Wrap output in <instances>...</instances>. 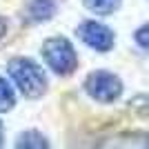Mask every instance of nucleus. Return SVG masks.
<instances>
[{
    "mask_svg": "<svg viewBox=\"0 0 149 149\" xmlns=\"http://www.w3.org/2000/svg\"><path fill=\"white\" fill-rule=\"evenodd\" d=\"M9 76H11L13 85L20 89V93L25 98H40L45 91H47V76H45V69L33 62L31 58H11L9 65Z\"/></svg>",
    "mask_w": 149,
    "mask_h": 149,
    "instance_id": "1",
    "label": "nucleus"
},
{
    "mask_svg": "<svg viewBox=\"0 0 149 149\" xmlns=\"http://www.w3.org/2000/svg\"><path fill=\"white\" fill-rule=\"evenodd\" d=\"M42 56L47 67L58 76H71L78 69V56L74 45L62 36L47 38L42 42Z\"/></svg>",
    "mask_w": 149,
    "mask_h": 149,
    "instance_id": "2",
    "label": "nucleus"
},
{
    "mask_svg": "<svg viewBox=\"0 0 149 149\" xmlns=\"http://www.w3.org/2000/svg\"><path fill=\"white\" fill-rule=\"evenodd\" d=\"M85 91L91 96L96 102H102V105H111L120 98L123 93V80H120L116 74L111 71H105V69H98V71H91L85 80Z\"/></svg>",
    "mask_w": 149,
    "mask_h": 149,
    "instance_id": "3",
    "label": "nucleus"
},
{
    "mask_svg": "<svg viewBox=\"0 0 149 149\" xmlns=\"http://www.w3.org/2000/svg\"><path fill=\"white\" fill-rule=\"evenodd\" d=\"M58 11L56 0H31L27 5V20L29 22H45L51 20Z\"/></svg>",
    "mask_w": 149,
    "mask_h": 149,
    "instance_id": "5",
    "label": "nucleus"
},
{
    "mask_svg": "<svg viewBox=\"0 0 149 149\" xmlns=\"http://www.w3.org/2000/svg\"><path fill=\"white\" fill-rule=\"evenodd\" d=\"M78 36L87 47H91L93 51H100V54H107V51L113 49V31L107 25L98 22V20H85L78 25Z\"/></svg>",
    "mask_w": 149,
    "mask_h": 149,
    "instance_id": "4",
    "label": "nucleus"
},
{
    "mask_svg": "<svg viewBox=\"0 0 149 149\" xmlns=\"http://www.w3.org/2000/svg\"><path fill=\"white\" fill-rule=\"evenodd\" d=\"M7 27H9V25H7V20L2 18V16H0V40L5 38V33H7Z\"/></svg>",
    "mask_w": 149,
    "mask_h": 149,
    "instance_id": "12",
    "label": "nucleus"
},
{
    "mask_svg": "<svg viewBox=\"0 0 149 149\" xmlns=\"http://www.w3.org/2000/svg\"><path fill=\"white\" fill-rule=\"evenodd\" d=\"M13 105H16V93H13L11 85L0 76V113L11 111Z\"/></svg>",
    "mask_w": 149,
    "mask_h": 149,
    "instance_id": "8",
    "label": "nucleus"
},
{
    "mask_svg": "<svg viewBox=\"0 0 149 149\" xmlns=\"http://www.w3.org/2000/svg\"><path fill=\"white\" fill-rule=\"evenodd\" d=\"M134 40H136V45L140 49L149 51V22H145L143 27H138V29L134 31Z\"/></svg>",
    "mask_w": 149,
    "mask_h": 149,
    "instance_id": "11",
    "label": "nucleus"
},
{
    "mask_svg": "<svg viewBox=\"0 0 149 149\" xmlns=\"http://www.w3.org/2000/svg\"><path fill=\"white\" fill-rule=\"evenodd\" d=\"M5 145V127H2V120H0V147Z\"/></svg>",
    "mask_w": 149,
    "mask_h": 149,
    "instance_id": "13",
    "label": "nucleus"
},
{
    "mask_svg": "<svg viewBox=\"0 0 149 149\" xmlns=\"http://www.w3.org/2000/svg\"><path fill=\"white\" fill-rule=\"evenodd\" d=\"M16 147L18 149H47L49 147V140L36 129L22 131L18 138H16Z\"/></svg>",
    "mask_w": 149,
    "mask_h": 149,
    "instance_id": "6",
    "label": "nucleus"
},
{
    "mask_svg": "<svg viewBox=\"0 0 149 149\" xmlns=\"http://www.w3.org/2000/svg\"><path fill=\"white\" fill-rule=\"evenodd\" d=\"M129 107L138 113V116H149V93H143V96L131 98Z\"/></svg>",
    "mask_w": 149,
    "mask_h": 149,
    "instance_id": "10",
    "label": "nucleus"
},
{
    "mask_svg": "<svg viewBox=\"0 0 149 149\" xmlns=\"http://www.w3.org/2000/svg\"><path fill=\"white\" fill-rule=\"evenodd\" d=\"M85 2V7H87L91 13H96V16H111V13H116L120 9V5H123V0H82Z\"/></svg>",
    "mask_w": 149,
    "mask_h": 149,
    "instance_id": "7",
    "label": "nucleus"
},
{
    "mask_svg": "<svg viewBox=\"0 0 149 149\" xmlns=\"http://www.w3.org/2000/svg\"><path fill=\"white\" fill-rule=\"evenodd\" d=\"M116 140L118 143H107L105 147H149V136H123Z\"/></svg>",
    "mask_w": 149,
    "mask_h": 149,
    "instance_id": "9",
    "label": "nucleus"
}]
</instances>
